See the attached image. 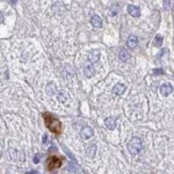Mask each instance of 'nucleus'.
<instances>
[{
	"label": "nucleus",
	"instance_id": "8",
	"mask_svg": "<svg viewBox=\"0 0 174 174\" xmlns=\"http://www.w3.org/2000/svg\"><path fill=\"white\" fill-rule=\"evenodd\" d=\"M127 45H128V48H130V49H135V48L138 45V38H137V36H135V35L129 36V38H128V41H127Z\"/></svg>",
	"mask_w": 174,
	"mask_h": 174
},
{
	"label": "nucleus",
	"instance_id": "11",
	"mask_svg": "<svg viewBox=\"0 0 174 174\" xmlns=\"http://www.w3.org/2000/svg\"><path fill=\"white\" fill-rule=\"evenodd\" d=\"M118 58H120L122 62H128L131 58L130 52L128 51L127 49H122L121 51H120V53H118Z\"/></svg>",
	"mask_w": 174,
	"mask_h": 174
},
{
	"label": "nucleus",
	"instance_id": "16",
	"mask_svg": "<svg viewBox=\"0 0 174 174\" xmlns=\"http://www.w3.org/2000/svg\"><path fill=\"white\" fill-rule=\"evenodd\" d=\"M57 99H58V101H59L61 104H64V102H66V100H68V94H66L64 91H61V92H58Z\"/></svg>",
	"mask_w": 174,
	"mask_h": 174
},
{
	"label": "nucleus",
	"instance_id": "19",
	"mask_svg": "<svg viewBox=\"0 0 174 174\" xmlns=\"http://www.w3.org/2000/svg\"><path fill=\"white\" fill-rule=\"evenodd\" d=\"M2 21H4V15H2V13L0 12V23H2Z\"/></svg>",
	"mask_w": 174,
	"mask_h": 174
},
{
	"label": "nucleus",
	"instance_id": "6",
	"mask_svg": "<svg viewBox=\"0 0 174 174\" xmlns=\"http://www.w3.org/2000/svg\"><path fill=\"white\" fill-rule=\"evenodd\" d=\"M160 94L163 96H168L173 92V86L171 84H164L163 86H160Z\"/></svg>",
	"mask_w": 174,
	"mask_h": 174
},
{
	"label": "nucleus",
	"instance_id": "7",
	"mask_svg": "<svg viewBox=\"0 0 174 174\" xmlns=\"http://www.w3.org/2000/svg\"><path fill=\"white\" fill-rule=\"evenodd\" d=\"M87 58H88V61L91 62V63H95L100 58V51L99 50H92V51H89L88 55H87Z\"/></svg>",
	"mask_w": 174,
	"mask_h": 174
},
{
	"label": "nucleus",
	"instance_id": "15",
	"mask_svg": "<svg viewBox=\"0 0 174 174\" xmlns=\"http://www.w3.org/2000/svg\"><path fill=\"white\" fill-rule=\"evenodd\" d=\"M86 154L89 158H94L96 154V145H91V146H88L86 150Z\"/></svg>",
	"mask_w": 174,
	"mask_h": 174
},
{
	"label": "nucleus",
	"instance_id": "2",
	"mask_svg": "<svg viewBox=\"0 0 174 174\" xmlns=\"http://www.w3.org/2000/svg\"><path fill=\"white\" fill-rule=\"evenodd\" d=\"M63 165V158L58 156H49L45 160V167L48 171H53L57 170Z\"/></svg>",
	"mask_w": 174,
	"mask_h": 174
},
{
	"label": "nucleus",
	"instance_id": "17",
	"mask_svg": "<svg viewBox=\"0 0 174 174\" xmlns=\"http://www.w3.org/2000/svg\"><path fill=\"white\" fill-rule=\"evenodd\" d=\"M153 44H154L156 46H160V45L163 44V36H160V35H157L156 37H154Z\"/></svg>",
	"mask_w": 174,
	"mask_h": 174
},
{
	"label": "nucleus",
	"instance_id": "20",
	"mask_svg": "<svg viewBox=\"0 0 174 174\" xmlns=\"http://www.w3.org/2000/svg\"><path fill=\"white\" fill-rule=\"evenodd\" d=\"M16 1L17 0H9V2H10V4H13V5H15V4H16Z\"/></svg>",
	"mask_w": 174,
	"mask_h": 174
},
{
	"label": "nucleus",
	"instance_id": "10",
	"mask_svg": "<svg viewBox=\"0 0 174 174\" xmlns=\"http://www.w3.org/2000/svg\"><path fill=\"white\" fill-rule=\"evenodd\" d=\"M104 125L109 129V130H114L116 128V120L114 117H107L104 120Z\"/></svg>",
	"mask_w": 174,
	"mask_h": 174
},
{
	"label": "nucleus",
	"instance_id": "1",
	"mask_svg": "<svg viewBox=\"0 0 174 174\" xmlns=\"http://www.w3.org/2000/svg\"><path fill=\"white\" fill-rule=\"evenodd\" d=\"M43 120L45 123V127L51 131L52 134L55 135H59L63 130V125H62V122L55 117L52 114L50 113H43Z\"/></svg>",
	"mask_w": 174,
	"mask_h": 174
},
{
	"label": "nucleus",
	"instance_id": "3",
	"mask_svg": "<svg viewBox=\"0 0 174 174\" xmlns=\"http://www.w3.org/2000/svg\"><path fill=\"white\" fill-rule=\"evenodd\" d=\"M128 151L130 152L131 154H138L142 150V140L138 137H132L130 139V142L127 145Z\"/></svg>",
	"mask_w": 174,
	"mask_h": 174
},
{
	"label": "nucleus",
	"instance_id": "14",
	"mask_svg": "<svg viewBox=\"0 0 174 174\" xmlns=\"http://www.w3.org/2000/svg\"><path fill=\"white\" fill-rule=\"evenodd\" d=\"M84 72H85V76H86L87 78H92L94 76V73H95V70H94L92 64H88V65H86Z\"/></svg>",
	"mask_w": 174,
	"mask_h": 174
},
{
	"label": "nucleus",
	"instance_id": "4",
	"mask_svg": "<svg viewBox=\"0 0 174 174\" xmlns=\"http://www.w3.org/2000/svg\"><path fill=\"white\" fill-rule=\"evenodd\" d=\"M9 157L12 160L14 161H25V153L19 151V150H15V148H10L9 150Z\"/></svg>",
	"mask_w": 174,
	"mask_h": 174
},
{
	"label": "nucleus",
	"instance_id": "9",
	"mask_svg": "<svg viewBox=\"0 0 174 174\" xmlns=\"http://www.w3.org/2000/svg\"><path fill=\"white\" fill-rule=\"evenodd\" d=\"M128 12L131 16L134 17H138L140 15V9L137 6H134V5H129L128 6Z\"/></svg>",
	"mask_w": 174,
	"mask_h": 174
},
{
	"label": "nucleus",
	"instance_id": "5",
	"mask_svg": "<svg viewBox=\"0 0 174 174\" xmlns=\"http://www.w3.org/2000/svg\"><path fill=\"white\" fill-rule=\"evenodd\" d=\"M94 135V130L91 128V127H84L81 130H80V136L84 139H88L91 137H93Z\"/></svg>",
	"mask_w": 174,
	"mask_h": 174
},
{
	"label": "nucleus",
	"instance_id": "18",
	"mask_svg": "<svg viewBox=\"0 0 174 174\" xmlns=\"http://www.w3.org/2000/svg\"><path fill=\"white\" fill-rule=\"evenodd\" d=\"M40 158H41V154H36V156L34 157V163L35 164H38V161H40Z\"/></svg>",
	"mask_w": 174,
	"mask_h": 174
},
{
	"label": "nucleus",
	"instance_id": "12",
	"mask_svg": "<svg viewBox=\"0 0 174 174\" xmlns=\"http://www.w3.org/2000/svg\"><path fill=\"white\" fill-rule=\"evenodd\" d=\"M124 91H125V85H123V84H117L116 86H114L113 94H115V95H122V94L124 93Z\"/></svg>",
	"mask_w": 174,
	"mask_h": 174
},
{
	"label": "nucleus",
	"instance_id": "13",
	"mask_svg": "<svg viewBox=\"0 0 174 174\" xmlns=\"http://www.w3.org/2000/svg\"><path fill=\"white\" fill-rule=\"evenodd\" d=\"M91 23H92V26L95 27V28H101L102 27V20L100 19L99 15H93L92 19H91Z\"/></svg>",
	"mask_w": 174,
	"mask_h": 174
}]
</instances>
